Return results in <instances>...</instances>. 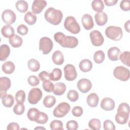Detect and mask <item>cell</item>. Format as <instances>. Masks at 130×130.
I'll return each instance as SVG.
<instances>
[{"label": "cell", "mask_w": 130, "mask_h": 130, "mask_svg": "<svg viewBox=\"0 0 130 130\" xmlns=\"http://www.w3.org/2000/svg\"><path fill=\"white\" fill-rule=\"evenodd\" d=\"M71 109L70 105L66 102L59 103L53 110V115L57 118H61L66 116Z\"/></svg>", "instance_id": "8992f818"}, {"label": "cell", "mask_w": 130, "mask_h": 130, "mask_svg": "<svg viewBox=\"0 0 130 130\" xmlns=\"http://www.w3.org/2000/svg\"><path fill=\"white\" fill-rule=\"evenodd\" d=\"M27 82L30 86H36L39 85L40 83V80L37 76L31 75L28 77Z\"/></svg>", "instance_id": "f6af8a7d"}, {"label": "cell", "mask_w": 130, "mask_h": 130, "mask_svg": "<svg viewBox=\"0 0 130 130\" xmlns=\"http://www.w3.org/2000/svg\"><path fill=\"white\" fill-rule=\"evenodd\" d=\"M47 6V2L43 0H35L31 6V10L34 14L40 13Z\"/></svg>", "instance_id": "5bb4252c"}, {"label": "cell", "mask_w": 130, "mask_h": 130, "mask_svg": "<svg viewBox=\"0 0 130 130\" xmlns=\"http://www.w3.org/2000/svg\"><path fill=\"white\" fill-rule=\"evenodd\" d=\"M2 99L3 105L7 108L11 107L14 103V97L11 94H6L4 96Z\"/></svg>", "instance_id": "83f0119b"}, {"label": "cell", "mask_w": 130, "mask_h": 130, "mask_svg": "<svg viewBox=\"0 0 130 130\" xmlns=\"http://www.w3.org/2000/svg\"><path fill=\"white\" fill-rule=\"evenodd\" d=\"M48 120V115L43 112H40L35 122L39 124H45Z\"/></svg>", "instance_id": "f35d334b"}, {"label": "cell", "mask_w": 130, "mask_h": 130, "mask_svg": "<svg viewBox=\"0 0 130 130\" xmlns=\"http://www.w3.org/2000/svg\"><path fill=\"white\" fill-rule=\"evenodd\" d=\"M42 96V92L39 88H32L28 93V101L31 104H36L41 100Z\"/></svg>", "instance_id": "ba28073f"}, {"label": "cell", "mask_w": 130, "mask_h": 130, "mask_svg": "<svg viewBox=\"0 0 130 130\" xmlns=\"http://www.w3.org/2000/svg\"><path fill=\"white\" fill-rule=\"evenodd\" d=\"M129 115V113L123 111H118L115 117V121L118 124H124L127 123Z\"/></svg>", "instance_id": "e0dca14e"}, {"label": "cell", "mask_w": 130, "mask_h": 130, "mask_svg": "<svg viewBox=\"0 0 130 130\" xmlns=\"http://www.w3.org/2000/svg\"><path fill=\"white\" fill-rule=\"evenodd\" d=\"M53 47L52 40L48 37H43L40 39L39 42V50L42 51L43 54L49 53Z\"/></svg>", "instance_id": "52a82bcc"}, {"label": "cell", "mask_w": 130, "mask_h": 130, "mask_svg": "<svg viewBox=\"0 0 130 130\" xmlns=\"http://www.w3.org/2000/svg\"><path fill=\"white\" fill-rule=\"evenodd\" d=\"M114 77L122 81H127L130 77L129 71L123 66L116 67L113 71Z\"/></svg>", "instance_id": "5b68a950"}, {"label": "cell", "mask_w": 130, "mask_h": 130, "mask_svg": "<svg viewBox=\"0 0 130 130\" xmlns=\"http://www.w3.org/2000/svg\"><path fill=\"white\" fill-rule=\"evenodd\" d=\"M105 35L109 39L117 41L122 38L123 33L121 27L116 26H109L105 30Z\"/></svg>", "instance_id": "3957f363"}, {"label": "cell", "mask_w": 130, "mask_h": 130, "mask_svg": "<svg viewBox=\"0 0 130 130\" xmlns=\"http://www.w3.org/2000/svg\"><path fill=\"white\" fill-rule=\"evenodd\" d=\"M10 45L14 48L20 47L22 44V39L18 35H15L9 39V40Z\"/></svg>", "instance_id": "4316f807"}, {"label": "cell", "mask_w": 130, "mask_h": 130, "mask_svg": "<svg viewBox=\"0 0 130 130\" xmlns=\"http://www.w3.org/2000/svg\"><path fill=\"white\" fill-rule=\"evenodd\" d=\"M64 28L73 34H77L80 31V26L73 16L67 17L64 21Z\"/></svg>", "instance_id": "277c9868"}, {"label": "cell", "mask_w": 130, "mask_h": 130, "mask_svg": "<svg viewBox=\"0 0 130 130\" xmlns=\"http://www.w3.org/2000/svg\"><path fill=\"white\" fill-rule=\"evenodd\" d=\"M25 111V107L23 104L17 103L13 108V112L15 114L18 115H20L23 114Z\"/></svg>", "instance_id": "60d3db41"}, {"label": "cell", "mask_w": 130, "mask_h": 130, "mask_svg": "<svg viewBox=\"0 0 130 130\" xmlns=\"http://www.w3.org/2000/svg\"><path fill=\"white\" fill-rule=\"evenodd\" d=\"M44 17L46 20L50 24L57 25L61 22L63 14L60 10H56L53 7H50L45 11Z\"/></svg>", "instance_id": "7a4b0ae2"}, {"label": "cell", "mask_w": 130, "mask_h": 130, "mask_svg": "<svg viewBox=\"0 0 130 130\" xmlns=\"http://www.w3.org/2000/svg\"><path fill=\"white\" fill-rule=\"evenodd\" d=\"M17 32L20 35L22 36H24L27 34L28 31V29L25 25L22 24L18 25V26L17 27Z\"/></svg>", "instance_id": "681fc988"}, {"label": "cell", "mask_w": 130, "mask_h": 130, "mask_svg": "<svg viewBox=\"0 0 130 130\" xmlns=\"http://www.w3.org/2000/svg\"><path fill=\"white\" fill-rule=\"evenodd\" d=\"M104 128L105 130H115L116 128L114 123L111 120L107 119L104 122Z\"/></svg>", "instance_id": "7dc6e473"}, {"label": "cell", "mask_w": 130, "mask_h": 130, "mask_svg": "<svg viewBox=\"0 0 130 130\" xmlns=\"http://www.w3.org/2000/svg\"><path fill=\"white\" fill-rule=\"evenodd\" d=\"M83 113V110L80 106H76L72 110V113L73 115L75 117H80Z\"/></svg>", "instance_id": "c3c4849f"}, {"label": "cell", "mask_w": 130, "mask_h": 130, "mask_svg": "<svg viewBox=\"0 0 130 130\" xmlns=\"http://www.w3.org/2000/svg\"><path fill=\"white\" fill-rule=\"evenodd\" d=\"M101 123L99 119H91L88 122L89 127L93 130H99L101 128Z\"/></svg>", "instance_id": "74e56055"}, {"label": "cell", "mask_w": 130, "mask_h": 130, "mask_svg": "<svg viewBox=\"0 0 130 130\" xmlns=\"http://www.w3.org/2000/svg\"><path fill=\"white\" fill-rule=\"evenodd\" d=\"M39 77L41 81H45L46 80H50V74L45 71H43L39 73Z\"/></svg>", "instance_id": "f5cc1de1"}, {"label": "cell", "mask_w": 130, "mask_h": 130, "mask_svg": "<svg viewBox=\"0 0 130 130\" xmlns=\"http://www.w3.org/2000/svg\"><path fill=\"white\" fill-rule=\"evenodd\" d=\"M10 54V48L7 44H3L0 47V60L5 61Z\"/></svg>", "instance_id": "603a6c76"}, {"label": "cell", "mask_w": 130, "mask_h": 130, "mask_svg": "<svg viewBox=\"0 0 130 130\" xmlns=\"http://www.w3.org/2000/svg\"><path fill=\"white\" fill-rule=\"evenodd\" d=\"M42 86L43 89L48 92H51L53 91L54 84L50 80H46L43 82Z\"/></svg>", "instance_id": "b9f144b4"}, {"label": "cell", "mask_w": 130, "mask_h": 130, "mask_svg": "<svg viewBox=\"0 0 130 130\" xmlns=\"http://www.w3.org/2000/svg\"><path fill=\"white\" fill-rule=\"evenodd\" d=\"M20 129L19 125L16 122H11L10 123L7 127V130H18Z\"/></svg>", "instance_id": "db71d44e"}, {"label": "cell", "mask_w": 130, "mask_h": 130, "mask_svg": "<svg viewBox=\"0 0 130 130\" xmlns=\"http://www.w3.org/2000/svg\"><path fill=\"white\" fill-rule=\"evenodd\" d=\"M50 127L51 130L63 129V123L60 120H54L50 124Z\"/></svg>", "instance_id": "ab89813d"}, {"label": "cell", "mask_w": 130, "mask_h": 130, "mask_svg": "<svg viewBox=\"0 0 130 130\" xmlns=\"http://www.w3.org/2000/svg\"><path fill=\"white\" fill-rule=\"evenodd\" d=\"M1 33L2 35L6 38H10L14 35L15 31L13 27L11 25H4L1 29Z\"/></svg>", "instance_id": "d4e9b609"}, {"label": "cell", "mask_w": 130, "mask_h": 130, "mask_svg": "<svg viewBox=\"0 0 130 130\" xmlns=\"http://www.w3.org/2000/svg\"><path fill=\"white\" fill-rule=\"evenodd\" d=\"M120 50L117 47L110 48L107 52L109 59L112 61H117L119 58Z\"/></svg>", "instance_id": "d6986e66"}, {"label": "cell", "mask_w": 130, "mask_h": 130, "mask_svg": "<svg viewBox=\"0 0 130 130\" xmlns=\"http://www.w3.org/2000/svg\"><path fill=\"white\" fill-rule=\"evenodd\" d=\"M52 60L54 64L56 65H61L64 62L63 55L60 51H55L52 54Z\"/></svg>", "instance_id": "7402d4cb"}, {"label": "cell", "mask_w": 130, "mask_h": 130, "mask_svg": "<svg viewBox=\"0 0 130 130\" xmlns=\"http://www.w3.org/2000/svg\"><path fill=\"white\" fill-rule=\"evenodd\" d=\"M99 101V98L95 93H91L87 97V103L90 107H96L98 105Z\"/></svg>", "instance_id": "ffe728a7"}, {"label": "cell", "mask_w": 130, "mask_h": 130, "mask_svg": "<svg viewBox=\"0 0 130 130\" xmlns=\"http://www.w3.org/2000/svg\"><path fill=\"white\" fill-rule=\"evenodd\" d=\"M27 66L28 69L32 72H38L40 68L39 62L34 58L29 59L27 62Z\"/></svg>", "instance_id": "f1b7e54d"}, {"label": "cell", "mask_w": 130, "mask_h": 130, "mask_svg": "<svg viewBox=\"0 0 130 130\" xmlns=\"http://www.w3.org/2000/svg\"><path fill=\"white\" fill-rule=\"evenodd\" d=\"M2 18L4 22L7 25H10L15 22L16 19V16L13 11L7 9L3 12Z\"/></svg>", "instance_id": "8fae6325"}, {"label": "cell", "mask_w": 130, "mask_h": 130, "mask_svg": "<svg viewBox=\"0 0 130 130\" xmlns=\"http://www.w3.org/2000/svg\"><path fill=\"white\" fill-rule=\"evenodd\" d=\"M120 7L124 11H128L130 10V1L128 0H123L120 3Z\"/></svg>", "instance_id": "f907efd6"}, {"label": "cell", "mask_w": 130, "mask_h": 130, "mask_svg": "<svg viewBox=\"0 0 130 130\" xmlns=\"http://www.w3.org/2000/svg\"><path fill=\"white\" fill-rule=\"evenodd\" d=\"M118 111H123L128 113H129V106L128 104L126 103H121L117 109V112Z\"/></svg>", "instance_id": "816d5d0a"}, {"label": "cell", "mask_w": 130, "mask_h": 130, "mask_svg": "<svg viewBox=\"0 0 130 130\" xmlns=\"http://www.w3.org/2000/svg\"><path fill=\"white\" fill-rule=\"evenodd\" d=\"M40 111L38 109L31 108L28 110L27 114V116L30 121H35Z\"/></svg>", "instance_id": "e575fe53"}, {"label": "cell", "mask_w": 130, "mask_h": 130, "mask_svg": "<svg viewBox=\"0 0 130 130\" xmlns=\"http://www.w3.org/2000/svg\"><path fill=\"white\" fill-rule=\"evenodd\" d=\"M45 129V128L44 127H36L35 128V129Z\"/></svg>", "instance_id": "6f0895ef"}, {"label": "cell", "mask_w": 130, "mask_h": 130, "mask_svg": "<svg viewBox=\"0 0 130 130\" xmlns=\"http://www.w3.org/2000/svg\"><path fill=\"white\" fill-rule=\"evenodd\" d=\"M2 71L6 74H11L15 70V66L14 63L10 61L5 62L2 67Z\"/></svg>", "instance_id": "484cf974"}, {"label": "cell", "mask_w": 130, "mask_h": 130, "mask_svg": "<svg viewBox=\"0 0 130 130\" xmlns=\"http://www.w3.org/2000/svg\"><path fill=\"white\" fill-rule=\"evenodd\" d=\"M66 90V85L63 82H57L54 84L53 93L56 95H62Z\"/></svg>", "instance_id": "cb8c5ba5"}, {"label": "cell", "mask_w": 130, "mask_h": 130, "mask_svg": "<svg viewBox=\"0 0 130 130\" xmlns=\"http://www.w3.org/2000/svg\"><path fill=\"white\" fill-rule=\"evenodd\" d=\"M82 23L84 28L86 30H90L94 26V23L92 16L88 14H84L82 17Z\"/></svg>", "instance_id": "2e32d148"}, {"label": "cell", "mask_w": 130, "mask_h": 130, "mask_svg": "<svg viewBox=\"0 0 130 130\" xmlns=\"http://www.w3.org/2000/svg\"><path fill=\"white\" fill-rule=\"evenodd\" d=\"M16 8L21 13H25L27 11L28 5L27 3L23 0L18 1L15 4Z\"/></svg>", "instance_id": "1f68e13d"}, {"label": "cell", "mask_w": 130, "mask_h": 130, "mask_svg": "<svg viewBox=\"0 0 130 130\" xmlns=\"http://www.w3.org/2000/svg\"><path fill=\"white\" fill-rule=\"evenodd\" d=\"M24 20L28 25L34 24L37 21V16L30 11L27 12L24 16Z\"/></svg>", "instance_id": "f546056e"}, {"label": "cell", "mask_w": 130, "mask_h": 130, "mask_svg": "<svg viewBox=\"0 0 130 130\" xmlns=\"http://www.w3.org/2000/svg\"><path fill=\"white\" fill-rule=\"evenodd\" d=\"M94 19L96 24L99 26H104L108 21L107 15L103 11L97 12L95 14Z\"/></svg>", "instance_id": "ac0fdd59"}, {"label": "cell", "mask_w": 130, "mask_h": 130, "mask_svg": "<svg viewBox=\"0 0 130 130\" xmlns=\"http://www.w3.org/2000/svg\"><path fill=\"white\" fill-rule=\"evenodd\" d=\"M56 103V99L53 95H47L43 100V105L47 108L52 107Z\"/></svg>", "instance_id": "4dcf8cb0"}, {"label": "cell", "mask_w": 130, "mask_h": 130, "mask_svg": "<svg viewBox=\"0 0 130 130\" xmlns=\"http://www.w3.org/2000/svg\"><path fill=\"white\" fill-rule=\"evenodd\" d=\"M68 99L72 102L77 101L79 98V94L76 90H71L67 94Z\"/></svg>", "instance_id": "ee69618b"}, {"label": "cell", "mask_w": 130, "mask_h": 130, "mask_svg": "<svg viewBox=\"0 0 130 130\" xmlns=\"http://www.w3.org/2000/svg\"><path fill=\"white\" fill-rule=\"evenodd\" d=\"M79 67L80 70L83 72H88L91 70L92 63L89 59H84L80 62Z\"/></svg>", "instance_id": "44dd1931"}, {"label": "cell", "mask_w": 130, "mask_h": 130, "mask_svg": "<svg viewBox=\"0 0 130 130\" xmlns=\"http://www.w3.org/2000/svg\"><path fill=\"white\" fill-rule=\"evenodd\" d=\"M15 100L17 103L23 104L25 100V92L22 90H18L15 94Z\"/></svg>", "instance_id": "7bdbcfd3"}, {"label": "cell", "mask_w": 130, "mask_h": 130, "mask_svg": "<svg viewBox=\"0 0 130 130\" xmlns=\"http://www.w3.org/2000/svg\"><path fill=\"white\" fill-rule=\"evenodd\" d=\"M91 7L94 11L100 12L104 10V4L101 0H94L91 3Z\"/></svg>", "instance_id": "d6a6232c"}, {"label": "cell", "mask_w": 130, "mask_h": 130, "mask_svg": "<svg viewBox=\"0 0 130 130\" xmlns=\"http://www.w3.org/2000/svg\"><path fill=\"white\" fill-rule=\"evenodd\" d=\"M77 87L82 93H86L91 89L92 84L89 80L86 78H82L78 81Z\"/></svg>", "instance_id": "4fadbf2b"}, {"label": "cell", "mask_w": 130, "mask_h": 130, "mask_svg": "<svg viewBox=\"0 0 130 130\" xmlns=\"http://www.w3.org/2000/svg\"><path fill=\"white\" fill-rule=\"evenodd\" d=\"M55 41L64 48H73L78 44V39L73 36H65L61 32H57L54 35Z\"/></svg>", "instance_id": "6da1fadb"}, {"label": "cell", "mask_w": 130, "mask_h": 130, "mask_svg": "<svg viewBox=\"0 0 130 130\" xmlns=\"http://www.w3.org/2000/svg\"><path fill=\"white\" fill-rule=\"evenodd\" d=\"M62 76V72L58 68L54 69L50 74V79L53 81H58L60 79Z\"/></svg>", "instance_id": "836d02e7"}, {"label": "cell", "mask_w": 130, "mask_h": 130, "mask_svg": "<svg viewBox=\"0 0 130 130\" xmlns=\"http://www.w3.org/2000/svg\"><path fill=\"white\" fill-rule=\"evenodd\" d=\"M66 127L68 130H76L78 128V124L76 121L71 120L67 122Z\"/></svg>", "instance_id": "bcb514c9"}, {"label": "cell", "mask_w": 130, "mask_h": 130, "mask_svg": "<svg viewBox=\"0 0 130 130\" xmlns=\"http://www.w3.org/2000/svg\"><path fill=\"white\" fill-rule=\"evenodd\" d=\"M129 57H130V52L129 51H126L123 52L119 56V59H120L121 62L124 65L127 67H130L129 65Z\"/></svg>", "instance_id": "8d00e7d4"}, {"label": "cell", "mask_w": 130, "mask_h": 130, "mask_svg": "<svg viewBox=\"0 0 130 130\" xmlns=\"http://www.w3.org/2000/svg\"><path fill=\"white\" fill-rule=\"evenodd\" d=\"M90 38L92 44L94 46H100L103 45L104 42V38L103 35L98 30H93L90 32Z\"/></svg>", "instance_id": "30bf717a"}, {"label": "cell", "mask_w": 130, "mask_h": 130, "mask_svg": "<svg viewBox=\"0 0 130 130\" xmlns=\"http://www.w3.org/2000/svg\"><path fill=\"white\" fill-rule=\"evenodd\" d=\"M11 85V80L9 78L6 77H1L0 78L1 98L7 94V91L10 88Z\"/></svg>", "instance_id": "7c38bea8"}, {"label": "cell", "mask_w": 130, "mask_h": 130, "mask_svg": "<svg viewBox=\"0 0 130 130\" xmlns=\"http://www.w3.org/2000/svg\"><path fill=\"white\" fill-rule=\"evenodd\" d=\"M105 55L104 52L102 50L96 51L93 55V59L95 62L100 64L102 63L105 59Z\"/></svg>", "instance_id": "d590c367"}, {"label": "cell", "mask_w": 130, "mask_h": 130, "mask_svg": "<svg viewBox=\"0 0 130 130\" xmlns=\"http://www.w3.org/2000/svg\"><path fill=\"white\" fill-rule=\"evenodd\" d=\"M117 0H104V3L107 6H112L116 4Z\"/></svg>", "instance_id": "11a10c76"}, {"label": "cell", "mask_w": 130, "mask_h": 130, "mask_svg": "<svg viewBox=\"0 0 130 130\" xmlns=\"http://www.w3.org/2000/svg\"><path fill=\"white\" fill-rule=\"evenodd\" d=\"M64 78L68 81H73L76 79L77 73L75 67L72 64H67L63 68Z\"/></svg>", "instance_id": "9c48e42d"}, {"label": "cell", "mask_w": 130, "mask_h": 130, "mask_svg": "<svg viewBox=\"0 0 130 130\" xmlns=\"http://www.w3.org/2000/svg\"><path fill=\"white\" fill-rule=\"evenodd\" d=\"M100 106L101 108L105 111H111L114 109L115 104L112 99L105 98L102 100Z\"/></svg>", "instance_id": "9a60e30c"}, {"label": "cell", "mask_w": 130, "mask_h": 130, "mask_svg": "<svg viewBox=\"0 0 130 130\" xmlns=\"http://www.w3.org/2000/svg\"><path fill=\"white\" fill-rule=\"evenodd\" d=\"M129 24H130V21L129 20H127L125 23H124V28L128 32H129Z\"/></svg>", "instance_id": "9f6ffc18"}]
</instances>
